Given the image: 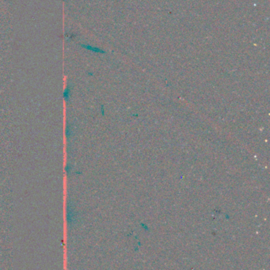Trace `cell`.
I'll list each match as a JSON object with an SVG mask.
<instances>
[{
    "mask_svg": "<svg viewBox=\"0 0 270 270\" xmlns=\"http://www.w3.org/2000/svg\"><path fill=\"white\" fill-rule=\"evenodd\" d=\"M70 94H71V90H70L69 87H67L64 90V100L66 101L68 100L69 97H70Z\"/></svg>",
    "mask_w": 270,
    "mask_h": 270,
    "instance_id": "cell-1",
    "label": "cell"
}]
</instances>
